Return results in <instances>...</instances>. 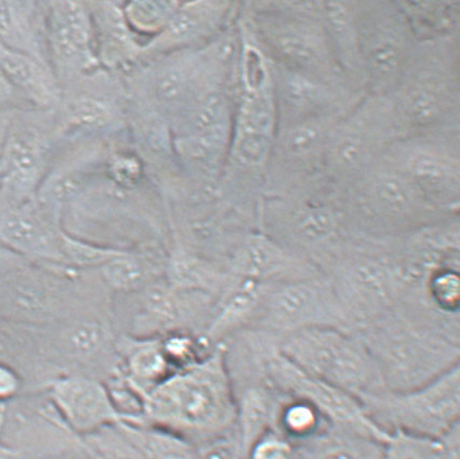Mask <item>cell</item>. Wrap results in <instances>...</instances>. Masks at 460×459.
Listing matches in <instances>:
<instances>
[{"label": "cell", "instance_id": "83f0119b", "mask_svg": "<svg viewBox=\"0 0 460 459\" xmlns=\"http://www.w3.org/2000/svg\"><path fill=\"white\" fill-rule=\"evenodd\" d=\"M385 459H460L459 426L436 440L391 435L385 443Z\"/></svg>", "mask_w": 460, "mask_h": 459}, {"label": "cell", "instance_id": "d590c367", "mask_svg": "<svg viewBox=\"0 0 460 459\" xmlns=\"http://www.w3.org/2000/svg\"><path fill=\"white\" fill-rule=\"evenodd\" d=\"M146 307L155 318L162 322H174L181 318L180 299L165 287H153L147 292Z\"/></svg>", "mask_w": 460, "mask_h": 459}, {"label": "cell", "instance_id": "d6a6232c", "mask_svg": "<svg viewBox=\"0 0 460 459\" xmlns=\"http://www.w3.org/2000/svg\"><path fill=\"white\" fill-rule=\"evenodd\" d=\"M60 251L63 260L77 266H103L105 262L123 252L87 244L63 234L60 235Z\"/></svg>", "mask_w": 460, "mask_h": 459}, {"label": "cell", "instance_id": "277c9868", "mask_svg": "<svg viewBox=\"0 0 460 459\" xmlns=\"http://www.w3.org/2000/svg\"><path fill=\"white\" fill-rule=\"evenodd\" d=\"M353 325L359 327L398 307L407 287L383 240L351 236L321 270Z\"/></svg>", "mask_w": 460, "mask_h": 459}, {"label": "cell", "instance_id": "b9f144b4", "mask_svg": "<svg viewBox=\"0 0 460 459\" xmlns=\"http://www.w3.org/2000/svg\"><path fill=\"white\" fill-rule=\"evenodd\" d=\"M18 374L7 364L0 363V401L13 399L20 389Z\"/></svg>", "mask_w": 460, "mask_h": 459}, {"label": "cell", "instance_id": "1f68e13d", "mask_svg": "<svg viewBox=\"0 0 460 459\" xmlns=\"http://www.w3.org/2000/svg\"><path fill=\"white\" fill-rule=\"evenodd\" d=\"M102 276L110 287L119 290H134L147 281L149 273L137 258L121 252L104 263Z\"/></svg>", "mask_w": 460, "mask_h": 459}, {"label": "cell", "instance_id": "cb8c5ba5", "mask_svg": "<svg viewBox=\"0 0 460 459\" xmlns=\"http://www.w3.org/2000/svg\"><path fill=\"white\" fill-rule=\"evenodd\" d=\"M0 71L30 107L46 110L56 109L60 91L50 67L0 44Z\"/></svg>", "mask_w": 460, "mask_h": 459}, {"label": "cell", "instance_id": "d6986e66", "mask_svg": "<svg viewBox=\"0 0 460 459\" xmlns=\"http://www.w3.org/2000/svg\"><path fill=\"white\" fill-rule=\"evenodd\" d=\"M46 39L49 66L83 70L94 62L93 26L88 9L75 2L45 3Z\"/></svg>", "mask_w": 460, "mask_h": 459}, {"label": "cell", "instance_id": "8d00e7d4", "mask_svg": "<svg viewBox=\"0 0 460 459\" xmlns=\"http://www.w3.org/2000/svg\"><path fill=\"white\" fill-rule=\"evenodd\" d=\"M102 341V331L94 323L79 324L67 335L66 345L74 355L84 357L96 351Z\"/></svg>", "mask_w": 460, "mask_h": 459}, {"label": "cell", "instance_id": "60d3db41", "mask_svg": "<svg viewBox=\"0 0 460 459\" xmlns=\"http://www.w3.org/2000/svg\"><path fill=\"white\" fill-rule=\"evenodd\" d=\"M29 108L31 107L26 102L22 94L10 84L6 76L0 71V112H2V110H15Z\"/></svg>", "mask_w": 460, "mask_h": 459}, {"label": "cell", "instance_id": "f546056e", "mask_svg": "<svg viewBox=\"0 0 460 459\" xmlns=\"http://www.w3.org/2000/svg\"><path fill=\"white\" fill-rule=\"evenodd\" d=\"M169 273L174 287L184 288H202L226 292L235 278L227 272L217 270L213 266L190 257L174 258L169 266Z\"/></svg>", "mask_w": 460, "mask_h": 459}, {"label": "cell", "instance_id": "ab89813d", "mask_svg": "<svg viewBox=\"0 0 460 459\" xmlns=\"http://www.w3.org/2000/svg\"><path fill=\"white\" fill-rule=\"evenodd\" d=\"M110 171L116 181L129 184L139 177L140 167L134 157L115 155L111 160Z\"/></svg>", "mask_w": 460, "mask_h": 459}, {"label": "cell", "instance_id": "4dcf8cb0", "mask_svg": "<svg viewBox=\"0 0 460 459\" xmlns=\"http://www.w3.org/2000/svg\"><path fill=\"white\" fill-rule=\"evenodd\" d=\"M113 119V110L109 102L92 94L68 99L63 108V123L86 131L107 128Z\"/></svg>", "mask_w": 460, "mask_h": 459}, {"label": "cell", "instance_id": "4316f807", "mask_svg": "<svg viewBox=\"0 0 460 459\" xmlns=\"http://www.w3.org/2000/svg\"><path fill=\"white\" fill-rule=\"evenodd\" d=\"M279 406L275 408L267 390L250 388L237 404L236 423L239 425V442L246 454L257 440L271 429Z\"/></svg>", "mask_w": 460, "mask_h": 459}, {"label": "cell", "instance_id": "f1b7e54d", "mask_svg": "<svg viewBox=\"0 0 460 459\" xmlns=\"http://www.w3.org/2000/svg\"><path fill=\"white\" fill-rule=\"evenodd\" d=\"M275 425L277 432L294 445L309 440L332 427L314 405L289 397H285L279 406Z\"/></svg>", "mask_w": 460, "mask_h": 459}, {"label": "cell", "instance_id": "6da1fadb", "mask_svg": "<svg viewBox=\"0 0 460 459\" xmlns=\"http://www.w3.org/2000/svg\"><path fill=\"white\" fill-rule=\"evenodd\" d=\"M354 334L371 353L390 392L425 386L460 366V332L419 304H401Z\"/></svg>", "mask_w": 460, "mask_h": 459}, {"label": "cell", "instance_id": "f35d334b", "mask_svg": "<svg viewBox=\"0 0 460 459\" xmlns=\"http://www.w3.org/2000/svg\"><path fill=\"white\" fill-rule=\"evenodd\" d=\"M187 78L179 68L172 67L157 79L155 91L162 102H176L186 91Z\"/></svg>", "mask_w": 460, "mask_h": 459}, {"label": "cell", "instance_id": "30bf717a", "mask_svg": "<svg viewBox=\"0 0 460 459\" xmlns=\"http://www.w3.org/2000/svg\"><path fill=\"white\" fill-rule=\"evenodd\" d=\"M383 158L441 213L459 215L460 131L401 137Z\"/></svg>", "mask_w": 460, "mask_h": 459}, {"label": "cell", "instance_id": "9c48e42d", "mask_svg": "<svg viewBox=\"0 0 460 459\" xmlns=\"http://www.w3.org/2000/svg\"><path fill=\"white\" fill-rule=\"evenodd\" d=\"M367 93L388 96L417 40L403 3L353 2Z\"/></svg>", "mask_w": 460, "mask_h": 459}, {"label": "cell", "instance_id": "52a82bcc", "mask_svg": "<svg viewBox=\"0 0 460 459\" xmlns=\"http://www.w3.org/2000/svg\"><path fill=\"white\" fill-rule=\"evenodd\" d=\"M358 400L374 423L390 436L441 439L460 426V366L425 386L407 392L382 390Z\"/></svg>", "mask_w": 460, "mask_h": 459}, {"label": "cell", "instance_id": "e575fe53", "mask_svg": "<svg viewBox=\"0 0 460 459\" xmlns=\"http://www.w3.org/2000/svg\"><path fill=\"white\" fill-rule=\"evenodd\" d=\"M247 459H296V446L279 432L270 430L253 443Z\"/></svg>", "mask_w": 460, "mask_h": 459}, {"label": "cell", "instance_id": "7c38bea8", "mask_svg": "<svg viewBox=\"0 0 460 459\" xmlns=\"http://www.w3.org/2000/svg\"><path fill=\"white\" fill-rule=\"evenodd\" d=\"M282 240L317 268L350 239L337 190L327 181L304 191L288 193L283 206Z\"/></svg>", "mask_w": 460, "mask_h": 459}, {"label": "cell", "instance_id": "44dd1931", "mask_svg": "<svg viewBox=\"0 0 460 459\" xmlns=\"http://www.w3.org/2000/svg\"><path fill=\"white\" fill-rule=\"evenodd\" d=\"M51 398L63 419L79 434H92L120 419L108 390L93 379H59L52 384Z\"/></svg>", "mask_w": 460, "mask_h": 459}, {"label": "cell", "instance_id": "484cf974", "mask_svg": "<svg viewBox=\"0 0 460 459\" xmlns=\"http://www.w3.org/2000/svg\"><path fill=\"white\" fill-rule=\"evenodd\" d=\"M271 284L236 278L224 293L209 336L219 337L237 327L252 323Z\"/></svg>", "mask_w": 460, "mask_h": 459}, {"label": "cell", "instance_id": "ffe728a7", "mask_svg": "<svg viewBox=\"0 0 460 459\" xmlns=\"http://www.w3.org/2000/svg\"><path fill=\"white\" fill-rule=\"evenodd\" d=\"M61 232L52 226L39 200H13L0 195V243L20 256L62 260Z\"/></svg>", "mask_w": 460, "mask_h": 459}, {"label": "cell", "instance_id": "2e32d148", "mask_svg": "<svg viewBox=\"0 0 460 459\" xmlns=\"http://www.w3.org/2000/svg\"><path fill=\"white\" fill-rule=\"evenodd\" d=\"M348 110L279 123L274 152L287 177L288 193L304 191L327 181V141L332 128Z\"/></svg>", "mask_w": 460, "mask_h": 459}, {"label": "cell", "instance_id": "3957f363", "mask_svg": "<svg viewBox=\"0 0 460 459\" xmlns=\"http://www.w3.org/2000/svg\"><path fill=\"white\" fill-rule=\"evenodd\" d=\"M337 191L351 236L389 239L453 217L383 157Z\"/></svg>", "mask_w": 460, "mask_h": 459}, {"label": "cell", "instance_id": "e0dca14e", "mask_svg": "<svg viewBox=\"0 0 460 459\" xmlns=\"http://www.w3.org/2000/svg\"><path fill=\"white\" fill-rule=\"evenodd\" d=\"M232 276L252 281L278 284L320 276L314 263L273 237L252 234L237 245L227 262Z\"/></svg>", "mask_w": 460, "mask_h": 459}, {"label": "cell", "instance_id": "4fadbf2b", "mask_svg": "<svg viewBox=\"0 0 460 459\" xmlns=\"http://www.w3.org/2000/svg\"><path fill=\"white\" fill-rule=\"evenodd\" d=\"M252 323L279 339L314 327L353 332L351 321L323 273L270 285Z\"/></svg>", "mask_w": 460, "mask_h": 459}, {"label": "cell", "instance_id": "603a6c76", "mask_svg": "<svg viewBox=\"0 0 460 459\" xmlns=\"http://www.w3.org/2000/svg\"><path fill=\"white\" fill-rule=\"evenodd\" d=\"M316 4L342 75L356 91L367 93L353 2H316Z\"/></svg>", "mask_w": 460, "mask_h": 459}, {"label": "cell", "instance_id": "8992f818", "mask_svg": "<svg viewBox=\"0 0 460 459\" xmlns=\"http://www.w3.org/2000/svg\"><path fill=\"white\" fill-rule=\"evenodd\" d=\"M279 349L305 372L358 399L385 390L371 353L354 332L314 327L282 337Z\"/></svg>", "mask_w": 460, "mask_h": 459}, {"label": "cell", "instance_id": "836d02e7", "mask_svg": "<svg viewBox=\"0 0 460 459\" xmlns=\"http://www.w3.org/2000/svg\"><path fill=\"white\" fill-rule=\"evenodd\" d=\"M270 73L261 50L246 45L242 54V81L245 92L256 93L270 86Z\"/></svg>", "mask_w": 460, "mask_h": 459}, {"label": "cell", "instance_id": "7402d4cb", "mask_svg": "<svg viewBox=\"0 0 460 459\" xmlns=\"http://www.w3.org/2000/svg\"><path fill=\"white\" fill-rule=\"evenodd\" d=\"M0 44L50 67L47 51L45 3L31 0L0 2Z\"/></svg>", "mask_w": 460, "mask_h": 459}, {"label": "cell", "instance_id": "f6af8a7d", "mask_svg": "<svg viewBox=\"0 0 460 459\" xmlns=\"http://www.w3.org/2000/svg\"><path fill=\"white\" fill-rule=\"evenodd\" d=\"M13 112L14 110H2L0 112V154H2L4 138H6L8 126Z\"/></svg>", "mask_w": 460, "mask_h": 459}, {"label": "cell", "instance_id": "8fae6325", "mask_svg": "<svg viewBox=\"0 0 460 459\" xmlns=\"http://www.w3.org/2000/svg\"><path fill=\"white\" fill-rule=\"evenodd\" d=\"M261 19L259 30L279 65L354 89L337 65L316 2L289 4L284 12Z\"/></svg>", "mask_w": 460, "mask_h": 459}, {"label": "cell", "instance_id": "7a4b0ae2", "mask_svg": "<svg viewBox=\"0 0 460 459\" xmlns=\"http://www.w3.org/2000/svg\"><path fill=\"white\" fill-rule=\"evenodd\" d=\"M458 35H420L388 99L401 137L460 131Z\"/></svg>", "mask_w": 460, "mask_h": 459}, {"label": "cell", "instance_id": "9a60e30c", "mask_svg": "<svg viewBox=\"0 0 460 459\" xmlns=\"http://www.w3.org/2000/svg\"><path fill=\"white\" fill-rule=\"evenodd\" d=\"M264 369L279 393L314 405L334 428L357 432L385 443L390 440L391 436L374 423L361 401L305 372L288 360L279 346L269 350Z\"/></svg>", "mask_w": 460, "mask_h": 459}, {"label": "cell", "instance_id": "ac0fdd59", "mask_svg": "<svg viewBox=\"0 0 460 459\" xmlns=\"http://www.w3.org/2000/svg\"><path fill=\"white\" fill-rule=\"evenodd\" d=\"M275 81L277 98L281 107L279 123L332 112H345L367 94L281 65H279Z\"/></svg>", "mask_w": 460, "mask_h": 459}, {"label": "cell", "instance_id": "ee69618b", "mask_svg": "<svg viewBox=\"0 0 460 459\" xmlns=\"http://www.w3.org/2000/svg\"><path fill=\"white\" fill-rule=\"evenodd\" d=\"M20 256L17 252H14L12 250H9L7 246H4L0 243V272L4 271L7 266L12 265V263L18 260Z\"/></svg>", "mask_w": 460, "mask_h": 459}, {"label": "cell", "instance_id": "d4e9b609", "mask_svg": "<svg viewBox=\"0 0 460 459\" xmlns=\"http://www.w3.org/2000/svg\"><path fill=\"white\" fill-rule=\"evenodd\" d=\"M296 446V459H385V443L330 427Z\"/></svg>", "mask_w": 460, "mask_h": 459}, {"label": "cell", "instance_id": "5b68a950", "mask_svg": "<svg viewBox=\"0 0 460 459\" xmlns=\"http://www.w3.org/2000/svg\"><path fill=\"white\" fill-rule=\"evenodd\" d=\"M147 410L155 419L184 429L224 431L236 423L237 403L224 351L152 393Z\"/></svg>", "mask_w": 460, "mask_h": 459}, {"label": "cell", "instance_id": "7bdbcfd3", "mask_svg": "<svg viewBox=\"0 0 460 459\" xmlns=\"http://www.w3.org/2000/svg\"><path fill=\"white\" fill-rule=\"evenodd\" d=\"M169 28H171L174 36H186L194 29L193 18L189 13H179L172 20Z\"/></svg>", "mask_w": 460, "mask_h": 459}, {"label": "cell", "instance_id": "74e56055", "mask_svg": "<svg viewBox=\"0 0 460 459\" xmlns=\"http://www.w3.org/2000/svg\"><path fill=\"white\" fill-rule=\"evenodd\" d=\"M130 367L137 377L155 379L166 368V358L156 349L141 350L132 357Z\"/></svg>", "mask_w": 460, "mask_h": 459}, {"label": "cell", "instance_id": "ba28073f", "mask_svg": "<svg viewBox=\"0 0 460 459\" xmlns=\"http://www.w3.org/2000/svg\"><path fill=\"white\" fill-rule=\"evenodd\" d=\"M401 138L387 96L367 93L342 116L327 141L324 176L336 190L378 162Z\"/></svg>", "mask_w": 460, "mask_h": 459}, {"label": "cell", "instance_id": "5bb4252c", "mask_svg": "<svg viewBox=\"0 0 460 459\" xmlns=\"http://www.w3.org/2000/svg\"><path fill=\"white\" fill-rule=\"evenodd\" d=\"M54 110L21 109L10 119L0 154V195L37 199L54 146Z\"/></svg>", "mask_w": 460, "mask_h": 459}]
</instances>
